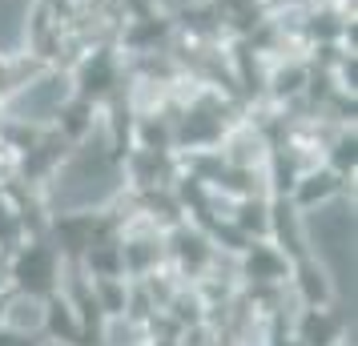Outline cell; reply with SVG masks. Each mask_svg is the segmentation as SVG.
Wrapping results in <instances>:
<instances>
[{
  "label": "cell",
  "mask_w": 358,
  "mask_h": 346,
  "mask_svg": "<svg viewBox=\"0 0 358 346\" xmlns=\"http://www.w3.org/2000/svg\"><path fill=\"white\" fill-rule=\"evenodd\" d=\"M306 233L322 266L330 270V278L346 290V278L355 274V222L346 206H322V210H310L306 217Z\"/></svg>",
  "instance_id": "obj_1"
},
{
  "label": "cell",
  "mask_w": 358,
  "mask_h": 346,
  "mask_svg": "<svg viewBox=\"0 0 358 346\" xmlns=\"http://www.w3.org/2000/svg\"><path fill=\"white\" fill-rule=\"evenodd\" d=\"M113 189H117V169L105 157H77V161H69L65 178L57 185V206L89 210V206L109 201Z\"/></svg>",
  "instance_id": "obj_2"
},
{
  "label": "cell",
  "mask_w": 358,
  "mask_h": 346,
  "mask_svg": "<svg viewBox=\"0 0 358 346\" xmlns=\"http://www.w3.org/2000/svg\"><path fill=\"white\" fill-rule=\"evenodd\" d=\"M65 97H69L65 77H41V81L24 85L17 97L8 101V117H17V121H52L61 113Z\"/></svg>",
  "instance_id": "obj_3"
},
{
  "label": "cell",
  "mask_w": 358,
  "mask_h": 346,
  "mask_svg": "<svg viewBox=\"0 0 358 346\" xmlns=\"http://www.w3.org/2000/svg\"><path fill=\"white\" fill-rule=\"evenodd\" d=\"M45 322V306H41V298H17L13 306H8V314H4V326L17 330V334H29V330H36Z\"/></svg>",
  "instance_id": "obj_4"
},
{
  "label": "cell",
  "mask_w": 358,
  "mask_h": 346,
  "mask_svg": "<svg viewBox=\"0 0 358 346\" xmlns=\"http://www.w3.org/2000/svg\"><path fill=\"white\" fill-rule=\"evenodd\" d=\"M173 4H185V0H173Z\"/></svg>",
  "instance_id": "obj_5"
}]
</instances>
